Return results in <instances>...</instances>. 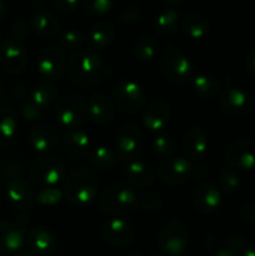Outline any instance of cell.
<instances>
[{
	"mask_svg": "<svg viewBox=\"0 0 255 256\" xmlns=\"http://www.w3.org/2000/svg\"><path fill=\"white\" fill-rule=\"evenodd\" d=\"M30 142L32 146L39 152H54L59 144V136L56 130L48 122H39L30 130Z\"/></svg>",
	"mask_w": 255,
	"mask_h": 256,
	"instance_id": "19",
	"label": "cell"
},
{
	"mask_svg": "<svg viewBox=\"0 0 255 256\" xmlns=\"http://www.w3.org/2000/svg\"><path fill=\"white\" fill-rule=\"evenodd\" d=\"M0 94H2V84H0Z\"/></svg>",
	"mask_w": 255,
	"mask_h": 256,
	"instance_id": "54",
	"label": "cell"
},
{
	"mask_svg": "<svg viewBox=\"0 0 255 256\" xmlns=\"http://www.w3.org/2000/svg\"><path fill=\"white\" fill-rule=\"evenodd\" d=\"M38 72L48 82H55L65 72V55L62 46L50 44L42 50L38 59Z\"/></svg>",
	"mask_w": 255,
	"mask_h": 256,
	"instance_id": "11",
	"label": "cell"
},
{
	"mask_svg": "<svg viewBox=\"0 0 255 256\" xmlns=\"http://www.w3.org/2000/svg\"><path fill=\"white\" fill-rule=\"evenodd\" d=\"M18 122L15 114L5 106H0V146L10 144L16 135Z\"/></svg>",
	"mask_w": 255,
	"mask_h": 256,
	"instance_id": "30",
	"label": "cell"
},
{
	"mask_svg": "<svg viewBox=\"0 0 255 256\" xmlns=\"http://www.w3.org/2000/svg\"><path fill=\"white\" fill-rule=\"evenodd\" d=\"M246 242L240 235H230L214 256H242Z\"/></svg>",
	"mask_w": 255,
	"mask_h": 256,
	"instance_id": "35",
	"label": "cell"
},
{
	"mask_svg": "<svg viewBox=\"0 0 255 256\" xmlns=\"http://www.w3.org/2000/svg\"><path fill=\"white\" fill-rule=\"evenodd\" d=\"M114 100L118 109L128 114H135L145 102L144 90L134 80H120L114 89Z\"/></svg>",
	"mask_w": 255,
	"mask_h": 256,
	"instance_id": "8",
	"label": "cell"
},
{
	"mask_svg": "<svg viewBox=\"0 0 255 256\" xmlns=\"http://www.w3.org/2000/svg\"><path fill=\"white\" fill-rule=\"evenodd\" d=\"M28 98L35 106L44 112L58 99V90L50 82H40L32 88Z\"/></svg>",
	"mask_w": 255,
	"mask_h": 256,
	"instance_id": "29",
	"label": "cell"
},
{
	"mask_svg": "<svg viewBox=\"0 0 255 256\" xmlns=\"http://www.w3.org/2000/svg\"><path fill=\"white\" fill-rule=\"evenodd\" d=\"M98 180L88 169H78L65 179L64 195L74 206H86L96 196Z\"/></svg>",
	"mask_w": 255,
	"mask_h": 256,
	"instance_id": "3",
	"label": "cell"
},
{
	"mask_svg": "<svg viewBox=\"0 0 255 256\" xmlns=\"http://www.w3.org/2000/svg\"><path fill=\"white\" fill-rule=\"evenodd\" d=\"M116 0H82L85 12L92 15H104L109 12Z\"/></svg>",
	"mask_w": 255,
	"mask_h": 256,
	"instance_id": "39",
	"label": "cell"
},
{
	"mask_svg": "<svg viewBox=\"0 0 255 256\" xmlns=\"http://www.w3.org/2000/svg\"><path fill=\"white\" fill-rule=\"evenodd\" d=\"M15 222H0V255L16 252L24 244L25 226L29 222L26 218Z\"/></svg>",
	"mask_w": 255,
	"mask_h": 256,
	"instance_id": "15",
	"label": "cell"
},
{
	"mask_svg": "<svg viewBox=\"0 0 255 256\" xmlns=\"http://www.w3.org/2000/svg\"><path fill=\"white\" fill-rule=\"evenodd\" d=\"M19 178H22V169L18 162H6L0 168V180L5 185L12 180L19 179Z\"/></svg>",
	"mask_w": 255,
	"mask_h": 256,
	"instance_id": "41",
	"label": "cell"
},
{
	"mask_svg": "<svg viewBox=\"0 0 255 256\" xmlns=\"http://www.w3.org/2000/svg\"><path fill=\"white\" fill-rule=\"evenodd\" d=\"M120 19L125 24H135L140 20V10L139 6L136 5H132V6L126 8L120 12Z\"/></svg>",
	"mask_w": 255,
	"mask_h": 256,
	"instance_id": "44",
	"label": "cell"
},
{
	"mask_svg": "<svg viewBox=\"0 0 255 256\" xmlns=\"http://www.w3.org/2000/svg\"><path fill=\"white\" fill-rule=\"evenodd\" d=\"M140 196L134 186L125 182L112 184L105 188L99 198L102 212L110 215H126L139 206Z\"/></svg>",
	"mask_w": 255,
	"mask_h": 256,
	"instance_id": "2",
	"label": "cell"
},
{
	"mask_svg": "<svg viewBox=\"0 0 255 256\" xmlns=\"http://www.w3.org/2000/svg\"><path fill=\"white\" fill-rule=\"evenodd\" d=\"M222 112L229 118H242L254 110V99L246 92L238 88H228L220 95Z\"/></svg>",
	"mask_w": 255,
	"mask_h": 256,
	"instance_id": "9",
	"label": "cell"
},
{
	"mask_svg": "<svg viewBox=\"0 0 255 256\" xmlns=\"http://www.w3.org/2000/svg\"><path fill=\"white\" fill-rule=\"evenodd\" d=\"M20 112H22V115L24 116V119L30 120V122H32V120L39 119L42 115V110H40L39 108L35 106V105L30 102L29 98L20 104Z\"/></svg>",
	"mask_w": 255,
	"mask_h": 256,
	"instance_id": "43",
	"label": "cell"
},
{
	"mask_svg": "<svg viewBox=\"0 0 255 256\" xmlns=\"http://www.w3.org/2000/svg\"><path fill=\"white\" fill-rule=\"evenodd\" d=\"M224 160L232 169H255V142L250 139L234 140L225 150Z\"/></svg>",
	"mask_w": 255,
	"mask_h": 256,
	"instance_id": "10",
	"label": "cell"
},
{
	"mask_svg": "<svg viewBox=\"0 0 255 256\" xmlns=\"http://www.w3.org/2000/svg\"><path fill=\"white\" fill-rule=\"evenodd\" d=\"M62 192L55 188H44L35 195V200L42 205H55L62 200Z\"/></svg>",
	"mask_w": 255,
	"mask_h": 256,
	"instance_id": "40",
	"label": "cell"
},
{
	"mask_svg": "<svg viewBox=\"0 0 255 256\" xmlns=\"http://www.w3.org/2000/svg\"><path fill=\"white\" fill-rule=\"evenodd\" d=\"M219 186L225 192H235L240 188V178L236 172L229 168H222L219 172Z\"/></svg>",
	"mask_w": 255,
	"mask_h": 256,
	"instance_id": "36",
	"label": "cell"
},
{
	"mask_svg": "<svg viewBox=\"0 0 255 256\" xmlns=\"http://www.w3.org/2000/svg\"><path fill=\"white\" fill-rule=\"evenodd\" d=\"M242 219L246 220L249 222H255V205L254 204H246L242 208Z\"/></svg>",
	"mask_w": 255,
	"mask_h": 256,
	"instance_id": "47",
	"label": "cell"
},
{
	"mask_svg": "<svg viewBox=\"0 0 255 256\" xmlns=\"http://www.w3.org/2000/svg\"><path fill=\"white\" fill-rule=\"evenodd\" d=\"M194 172L192 162L185 158H168L158 166V176L169 185H180Z\"/></svg>",
	"mask_w": 255,
	"mask_h": 256,
	"instance_id": "14",
	"label": "cell"
},
{
	"mask_svg": "<svg viewBox=\"0 0 255 256\" xmlns=\"http://www.w3.org/2000/svg\"><path fill=\"white\" fill-rule=\"evenodd\" d=\"M26 60V50L20 40L10 38L0 45V66L6 74H20L25 69Z\"/></svg>",
	"mask_w": 255,
	"mask_h": 256,
	"instance_id": "12",
	"label": "cell"
},
{
	"mask_svg": "<svg viewBox=\"0 0 255 256\" xmlns=\"http://www.w3.org/2000/svg\"><path fill=\"white\" fill-rule=\"evenodd\" d=\"M129 256H144V255H142V254H140V252H134V254H132V255H129Z\"/></svg>",
	"mask_w": 255,
	"mask_h": 256,
	"instance_id": "53",
	"label": "cell"
},
{
	"mask_svg": "<svg viewBox=\"0 0 255 256\" xmlns=\"http://www.w3.org/2000/svg\"><path fill=\"white\" fill-rule=\"evenodd\" d=\"M30 25L35 34L42 39H52L59 32V22L52 12L42 9H36L30 16Z\"/></svg>",
	"mask_w": 255,
	"mask_h": 256,
	"instance_id": "24",
	"label": "cell"
},
{
	"mask_svg": "<svg viewBox=\"0 0 255 256\" xmlns=\"http://www.w3.org/2000/svg\"><path fill=\"white\" fill-rule=\"evenodd\" d=\"M124 172L125 176L128 178V180H129L134 186L146 188L152 184V179H154V174H152V168H150L146 162H144L142 160L139 159H134L128 162L126 165L124 166Z\"/></svg>",
	"mask_w": 255,
	"mask_h": 256,
	"instance_id": "26",
	"label": "cell"
},
{
	"mask_svg": "<svg viewBox=\"0 0 255 256\" xmlns=\"http://www.w3.org/2000/svg\"><path fill=\"white\" fill-rule=\"evenodd\" d=\"M192 89L202 98H215L220 92V84L216 78L208 74H199L192 79Z\"/></svg>",
	"mask_w": 255,
	"mask_h": 256,
	"instance_id": "32",
	"label": "cell"
},
{
	"mask_svg": "<svg viewBox=\"0 0 255 256\" xmlns=\"http://www.w3.org/2000/svg\"><path fill=\"white\" fill-rule=\"evenodd\" d=\"M102 235L108 242L114 246H125L134 236L132 226L124 219L110 218L102 226Z\"/></svg>",
	"mask_w": 255,
	"mask_h": 256,
	"instance_id": "17",
	"label": "cell"
},
{
	"mask_svg": "<svg viewBox=\"0 0 255 256\" xmlns=\"http://www.w3.org/2000/svg\"><path fill=\"white\" fill-rule=\"evenodd\" d=\"M0 199H2V190H0Z\"/></svg>",
	"mask_w": 255,
	"mask_h": 256,
	"instance_id": "55",
	"label": "cell"
},
{
	"mask_svg": "<svg viewBox=\"0 0 255 256\" xmlns=\"http://www.w3.org/2000/svg\"><path fill=\"white\" fill-rule=\"evenodd\" d=\"M222 202V194L214 182H205L198 185L192 194L195 209L202 214H212L216 212Z\"/></svg>",
	"mask_w": 255,
	"mask_h": 256,
	"instance_id": "16",
	"label": "cell"
},
{
	"mask_svg": "<svg viewBox=\"0 0 255 256\" xmlns=\"http://www.w3.org/2000/svg\"><path fill=\"white\" fill-rule=\"evenodd\" d=\"M166 2H172V4H180V2H182L184 0H166Z\"/></svg>",
	"mask_w": 255,
	"mask_h": 256,
	"instance_id": "52",
	"label": "cell"
},
{
	"mask_svg": "<svg viewBox=\"0 0 255 256\" xmlns=\"http://www.w3.org/2000/svg\"><path fill=\"white\" fill-rule=\"evenodd\" d=\"M139 205L146 212H156V210L162 209V196L156 192H148L140 198Z\"/></svg>",
	"mask_w": 255,
	"mask_h": 256,
	"instance_id": "42",
	"label": "cell"
},
{
	"mask_svg": "<svg viewBox=\"0 0 255 256\" xmlns=\"http://www.w3.org/2000/svg\"><path fill=\"white\" fill-rule=\"evenodd\" d=\"M160 69L162 76L175 85H184L192 79V64L188 58L172 45L166 48V52L160 62Z\"/></svg>",
	"mask_w": 255,
	"mask_h": 256,
	"instance_id": "5",
	"label": "cell"
},
{
	"mask_svg": "<svg viewBox=\"0 0 255 256\" xmlns=\"http://www.w3.org/2000/svg\"><path fill=\"white\" fill-rule=\"evenodd\" d=\"M208 136L202 129L192 126L186 130L182 140L184 152L189 159L200 160L205 156L208 152Z\"/></svg>",
	"mask_w": 255,
	"mask_h": 256,
	"instance_id": "23",
	"label": "cell"
},
{
	"mask_svg": "<svg viewBox=\"0 0 255 256\" xmlns=\"http://www.w3.org/2000/svg\"><path fill=\"white\" fill-rule=\"evenodd\" d=\"M89 162L94 169L106 170L114 166L115 155L109 148L98 146L90 152Z\"/></svg>",
	"mask_w": 255,
	"mask_h": 256,
	"instance_id": "34",
	"label": "cell"
},
{
	"mask_svg": "<svg viewBox=\"0 0 255 256\" xmlns=\"http://www.w3.org/2000/svg\"><path fill=\"white\" fill-rule=\"evenodd\" d=\"M15 256H38V255H35L34 252H19V254H16Z\"/></svg>",
	"mask_w": 255,
	"mask_h": 256,
	"instance_id": "51",
	"label": "cell"
},
{
	"mask_svg": "<svg viewBox=\"0 0 255 256\" xmlns=\"http://www.w3.org/2000/svg\"><path fill=\"white\" fill-rule=\"evenodd\" d=\"M154 150L162 158H172L175 152V142L172 135L159 134L152 142Z\"/></svg>",
	"mask_w": 255,
	"mask_h": 256,
	"instance_id": "38",
	"label": "cell"
},
{
	"mask_svg": "<svg viewBox=\"0 0 255 256\" xmlns=\"http://www.w3.org/2000/svg\"><path fill=\"white\" fill-rule=\"evenodd\" d=\"M28 246L35 255L46 256L55 250L56 242L54 235L44 226H34L26 234Z\"/></svg>",
	"mask_w": 255,
	"mask_h": 256,
	"instance_id": "21",
	"label": "cell"
},
{
	"mask_svg": "<svg viewBox=\"0 0 255 256\" xmlns=\"http://www.w3.org/2000/svg\"><path fill=\"white\" fill-rule=\"evenodd\" d=\"M12 35H14L15 39H18V40L24 39V38L28 35L26 22L22 19L15 20L14 24H12Z\"/></svg>",
	"mask_w": 255,
	"mask_h": 256,
	"instance_id": "46",
	"label": "cell"
},
{
	"mask_svg": "<svg viewBox=\"0 0 255 256\" xmlns=\"http://www.w3.org/2000/svg\"><path fill=\"white\" fill-rule=\"evenodd\" d=\"M5 12H6V8H5L4 2H2V0H0V22L4 19Z\"/></svg>",
	"mask_w": 255,
	"mask_h": 256,
	"instance_id": "50",
	"label": "cell"
},
{
	"mask_svg": "<svg viewBox=\"0 0 255 256\" xmlns=\"http://www.w3.org/2000/svg\"><path fill=\"white\" fill-rule=\"evenodd\" d=\"M210 29V22L206 15L202 12H190L182 20V30L192 39L204 38Z\"/></svg>",
	"mask_w": 255,
	"mask_h": 256,
	"instance_id": "28",
	"label": "cell"
},
{
	"mask_svg": "<svg viewBox=\"0 0 255 256\" xmlns=\"http://www.w3.org/2000/svg\"><path fill=\"white\" fill-rule=\"evenodd\" d=\"M189 239L188 228L179 220H170L162 228L159 234L160 249L168 256H180Z\"/></svg>",
	"mask_w": 255,
	"mask_h": 256,
	"instance_id": "6",
	"label": "cell"
},
{
	"mask_svg": "<svg viewBox=\"0 0 255 256\" xmlns=\"http://www.w3.org/2000/svg\"><path fill=\"white\" fill-rule=\"evenodd\" d=\"M65 166L55 156H42L35 160L30 168V178L39 186L52 188L64 176Z\"/></svg>",
	"mask_w": 255,
	"mask_h": 256,
	"instance_id": "7",
	"label": "cell"
},
{
	"mask_svg": "<svg viewBox=\"0 0 255 256\" xmlns=\"http://www.w3.org/2000/svg\"><path fill=\"white\" fill-rule=\"evenodd\" d=\"M88 116L95 124L104 125L112 122L115 115V106L112 99L104 94H94L86 102Z\"/></svg>",
	"mask_w": 255,
	"mask_h": 256,
	"instance_id": "20",
	"label": "cell"
},
{
	"mask_svg": "<svg viewBox=\"0 0 255 256\" xmlns=\"http://www.w3.org/2000/svg\"><path fill=\"white\" fill-rule=\"evenodd\" d=\"M242 256H255V242H250L245 246L244 252H242Z\"/></svg>",
	"mask_w": 255,
	"mask_h": 256,
	"instance_id": "49",
	"label": "cell"
},
{
	"mask_svg": "<svg viewBox=\"0 0 255 256\" xmlns=\"http://www.w3.org/2000/svg\"><path fill=\"white\" fill-rule=\"evenodd\" d=\"M115 28L108 22H99L88 32L86 42L92 49H102L114 40Z\"/></svg>",
	"mask_w": 255,
	"mask_h": 256,
	"instance_id": "27",
	"label": "cell"
},
{
	"mask_svg": "<svg viewBox=\"0 0 255 256\" xmlns=\"http://www.w3.org/2000/svg\"><path fill=\"white\" fill-rule=\"evenodd\" d=\"M85 42V38L80 30L66 29L62 30L59 35V44L64 49L74 50L82 46Z\"/></svg>",
	"mask_w": 255,
	"mask_h": 256,
	"instance_id": "37",
	"label": "cell"
},
{
	"mask_svg": "<svg viewBox=\"0 0 255 256\" xmlns=\"http://www.w3.org/2000/svg\"><path fill=\"white\" fill-rule=\"evenodd\" d=\"M115 145L120 159L126 162L138 159L142 146V132L135 125L122 124L116 132Z\"/></svg>",
	"mask_w": 255,
	"mask_h": 256,
	"instance_id": "13",
	"label": "cell"
},
{
	"mask_svg": "<svg viewBox=\"0 0 255 256\" xmlns=\"http://www.w3.org/2000/svg\"><path fill=\"white\" fill-rule=\"evenodd\" d=\"M5 192L8 202L14 209L28 210L34 204L35 196L32 194V186L22 178L8 182L5 185Z\"/></svg>",
	"mask_w": 255,
	"mask_h": 256,
	"instance_id": "18",
	"label": "cell"
},
{
	"mask_svg": "<svg viewBox=\"0 0 255 256\" xmlns=\"http://www.w3.org/2000/svg\"><path fill=\"white\" fill-rule=\"evenodd\" d=\"M170 119V110L166 102L154 100L144 112V125L152 132H160L166 128Z\"/></svg>",
	"mask_w": 255,
	"mask_h": 256,
	"instance_id": "22",
	"label": "cell"
},
{
	"mask_svg": "<svg viewBox=\"0 0 255 256\" xmlns=\"http://www.w3.org/2000/svg\"><path fill=\"white\" fill-rule=\"evenodd\" d=\"M52 5L62 12H74L79 6V0H50Z\"/></svg>",
	"mask_w": 255,
	"mask_h": 256,
	"instance_id": "45",
	"label": "cell"
},
{
	"mask_svg": "<svg viewBox=\"0 0 255 256\" xmlns=\"http://www.w3.org/2000/svg\"><path fill=\"white\" fill-rule=\"evenodd\" d=\"M158 49H159V44L156 40L152 36L144 35L135 42L134 54L140 62H152L158 55Z\"/></svg>",
	"mask_w": 255,
	"mask_h": 256,
	"instance_id": "33",
	"label": "cell"
},
{
	"mask_svg": "<svg viewBox=\"0 0 255 256\" xmlns=\"http://www.w3.org/2000/svg\"><path fill=\"white\" fill-rule=\"evenodd\" d=\"M245 66H246V70L250 72V74L255 75V49L246 56V60H245Z\"/></svg>",
	"mask_w": 255,
	"mask_h": 256,
	"instance_id": "48",
	"label": "cell"
},
{
	"mask_svg": "<svg viewBox=\"0 0 255 256\" xmlns=\"http://www.w3.org/2000/svg\"><path fill=\"white\" fill-rule=\"evenodd\" d=\"M179 26V12L174 9H165L156 15L154 28L160 35L168 36L174 34Z\"/></svg>",
	"mask_w": 255,
	"mask_h": 256,
	"instance_id": "31",
	"label": "cell"
},
{
	"mask_svg": "<svg viewBox=\"0 0 255 256\" xmlns=\"http://www.w3.org/2000/svg\"><path fill=\"white\" fill-rule=\"evenodd\" d=\"M65 152L72 159H82L90 150V138L79 128L69 129L64 136Z\"/></svg>",
	"mask_w": 255,
	"mask_h": 256,
	"instance_id": "25",
	"label": "cell"
},
{
	"mask_svg": "<svg viewBox=\"0 0 255 256\" xmlns=\"http://www.w3.org/2000/svg\"><path fill=\"white\" fill-rule=\"evenodd\" d=\"M55 114L62 126L66 129L79 128L88 116L86 102L76 92H65L56 99Z\"/></svg>",
	"mask_w": 255,
	"mask_h": 256,
	"instance_id": "4",
	"label": "cell"
},
{
	"mask_svg": "<svg viewBox=\"0 0 255 256\" xmlns=\"http://www.w3.org/2000/svg\"><path fill=\"white\" fill-rule=\"evenodd\" d=\"M69 76L80 88H92L102 80L105 65L102 56L92 50H78L70 56Z\"/></svg>",
	"mask_w": 255,
	"mask_h": 256,
	"instance_id": "1",
	"label": "cell"
}]
</instances>
